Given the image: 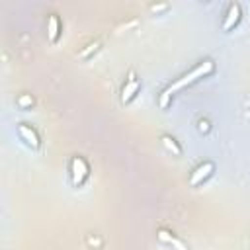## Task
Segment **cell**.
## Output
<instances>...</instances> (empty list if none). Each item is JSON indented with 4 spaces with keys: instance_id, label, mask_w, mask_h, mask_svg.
Wrapping results in <instances>:
<instances>
[{
    "instance_id": "5b68a950",
    "label": "cell",
    "mask_w": 250,
    "mask_h": 250,
    "mask_svg": "<svg viewBox=\"0 0 250 250\" xmlns=\"http://www.w3.org/2000/svg\"><path fill=\"white\" fill-rule=\"evenodd\" d=\"M137 90H139V80L135 78L133 72H129V80H127V84L123 86V92H121V102H123V104L131 102L133 96L137 94Z\"/></svg>"
},
{
    "instance_id": "9c48e42d",
    "label": "cell",
    "mask_w": 250,
    "mask_h": 250,
    "mask_svg": "<svg viewBox=\"0 0 250 250\" xmlns=\"http://www.w3.org/2000/svg\"><path fill=\"white\" fill-rule=\"evenodd\" d=\"M158 238H160V240H164V242H170V244H174L178 250H186V248H184V244H182L180 240H176L174 236H168V232H166V230H160V232H158Z\"/></svg>"
},
{
    "instance_id": "52a82bcc",
    "label": "cell",
    "mask_w": 250,
    "mask_h": 250,
    "mask_svg": "<svg viewBox=\"0 0 250 250\" xmlns=\"http://www.w3.org/2000/svg\"><path fill=\"white\" fill-rule=\"evenodd\" d=\"M59 33H61V27H59V18L55 14H51L47 18V37L51 43H55L59 39Z\"/></svg>"
},
{
    "instance_id": "7a4b0ae2",
    "label": "cell",
    "mask_w": 250,
    "mask_h": 250,
    "mask_svg": "<svg viewBox=\"0 0 250 250\" xmlns=\"http://www.w3.org/2000/svg\"><path fill=\"white\" fill-rule=\"evenodd\" d=\"M88 164H86V160L84 158H80V156H74L72 158V162H70V174H72V184L74 186H80L86 178H88Z\"/></svg>"
},
{
    "instance_id": "277c9868",
    "label": "cell",
    "mask_w": 250,
    "mask_h": 250,
    "mask_svg": "<svg viewBox=\"0 0 250 250\" xmlns=\"http://www.w3.org/2000/svg\"><path fill=\"white\" fill-rule=\"evenodd\" d=\"M238 20H240V6H238L236 2H232V4H229V10H227L225 21H223V29H225V31L232 29V27L238 23Z\"/></svg>"
},
{
    "instance_id": "3957f363",
    "label": "cell",
    "mask_w": 250,
    "mask_h": 250,
    "mask_svg": "<svg viewBox=\"0 0 250 250\" xmlns=\"http://www.w3.org/2000/svg\"><path fill=\"white\" fill-rule=\"evenodd\" d=\"M215 170V166H213V162H203L201 166H197L195 168V172L191 174V178H189V184L191 186H197V184H201L203 180H207L209 176H211V172Z\"/></svg>"
},
{
    "instance_id": "6da1fadb",
    "label": "cell",
    "mask_w": 250,
    "mask_h": 250,
    "mask_svg": "<svg viewBox=\"0 0 250 250\" xmlns=\"http://www.w3.org/2000/svg\"><path fill=\"white\" fill-rule=\"evenodd\" d=\"M213 70H215L213 61H203V62H201V64H197L193 70H189L188 74H184L180 80H176L174 84H170V86L166 88V92H168V94H174V92H178V90H182V88H186V86H189V84L197 82L199 78H203V76L211 74Z\"/></svg>"
},
{
    "instance_id": "30bf717a",
    "label": "cell",
    "mask_w": 250,
    "mask_h": 250,
    "mask_svg": "<svg viewBox=\"0 0 250 250\" xmlns=\"http://www.w3.org/2000/svg\"><path fill=\"white\" fill-rule=\"evenodd\" d=\"M18 105H20V107H29V105H33V98H29V96H21V98L18 100Z\"/></svg>"
},
{
    "instance_id": "7c38bea8",
    "label": "cell",
    "mask_w": 250,
    "mask_h": 250,
    "mask_svg": "<svg viewBox=\"0 0 250 250\" xmlns=\"http://www.w3.org/2000/svg\"><path fill=\"white\" fill-rule=\"evenodd\" d=\"M197 127H199V131H201V133H207V131H209V123H207L205 119H201V121L197 123Z\"/></svg>"
},
{
    "instance_id": "ba28073f",
    "label": "cell",
    "mask_w": 250,
    "mask_h": 250,
    "mask_svg": "<svg viewBox=\"0 0 250 250\" xmlns=\"http://www.w3.org/2000/svg\"><path fill=\"white\" fill-rule=\"evenodd\" d=\"M162 143H164V146H166L168 150H172L176 156H180V154H182V148L176 145V141H174L172 137H162Z\"/></svg>"
},
{
    "instance_id": "8fae6325",
    "label": "cell",
    "mask_w": 250,
    "mask_h": 250,
    "mask_svg": "<svg viewBox=\"0 0 250 250\" xmlns=\"http://www.w3.org/2000/svg\"><path fill=\"white\" fill-rule=\"evenodd\" d=\"M98 47H100V43H98V41H96V43H90V45H88V49H86V51H82V53H80V57H88V55H90V53H92V51H96V49H98Z\"/></svg>"
},
{
    "instance_id": "8992f818",
    "label": "cell",
    "mask_w": 250,
    "mask_h": 250,
    "mask_svg": "<svg viewBox=\"0 0 250 250\" xmlns=\"http://www.w3.org/2000/svg\"><path fill=\"white\" fill-rule=\"evenodd\" d=\"M18 133H20V137H21L31 148H37V146H39V137H37V133H35L31 127L20 125V127H18Z\"/></svg>"
}]
</instances>
